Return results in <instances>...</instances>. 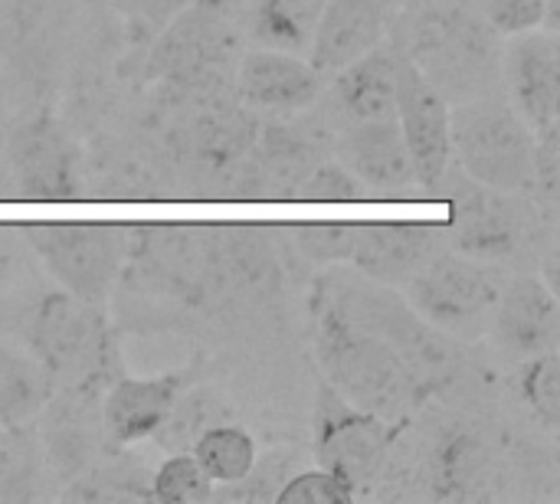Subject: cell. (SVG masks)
I'll return each mask as SVG.
<instances>
[{
	"label": "cell",
	"instance_id": "cell-1",
	"mask_svg": "<svg viewBox=\"0 0 560 504\" xmlns=\"http://www.w3.org/2000/svg\"><path fill=\"white\" fill-rule=\"evenodd\" d=\"M390 43L453 105L492 95L502 75V43L476 0H400Z\"/></svg>",
	"mask_w": 560,
	"mask_h": 504
},
{
	"label": "cell",
	"instance_id": "cell-2",
	"mask_svg": "<svg viewBox=\"0 0 560 504\" xmlns=\"http://www.w3.org/2000/svg\"><path fill=\"white\" fill-rule=\"evenodd\" d=\"M312 318L318 364L335 394L381 417H400L410 403H417L420 380L404 354L377 331L354 321L325 282L315 289Z\"/></svg>",
	"mask_w": 560,
	"mask_h": 504
},
{
	"label": "cell",
	"instance_id": "cell-3",
	"mask_svg": "<svg viewBox=\"0 0 560 504\" xmlns=\"http://www.w3.org/2000/svg\"><path fill=\"white\" fill-rule=\"evenodd\" d=\"M236 0H190L177 10L148 56V79L177 102L217 105L236 69Z\"/></svg>",
	"mask_w": 560,
	"mask_h": 504
},
{
	"label": "cell",
	"instance_id": "cell-4",
	"mask_svg": "<svg viewBox=\"0 0 560 504\" xmlns=\"http://www.w3.org/2000/svg\"><path fill=\"white\" fill-rule=\"evenodd\" d=\"M26 344L52 387L66 394H92L112 371V335L98 305L62 289L43 292L26 318Z\"/></svg>",
	"mask_w": 560,
	"mask_h": 504
},
{
	"label": "cell",
	"instance_id": "cell-5",
	"mask_svg": "<svg viewBox=\"0 0 560 504\" xmlns=\"http://www.w3.org/2000/svg\"><path fill=\"white\" fill-rule=\"evenodd\" d=\"M450 141L459 171L476 184L502 194L528 190L535 131L509 102L492 95L459 102L450 112Z\"/></svg>",
	"mask_w": 560,
	"mask_h": 504
},
{
	"label": "cell",
	"instance_id": "cell-6",
	"mask_svg": "<svg viewBox=\"0 0 560 504\" xmlns=\"http://www.w3.org/2000/svg\"><path fill=\"white\" fill-rule=\"evenodd\" d=\"M26 243L62 292L98 308L105 305L131 246L121 226L105 223H36L26 226Z\"/></svg>",
	"mask_w": 560,
	"mask_h": 504
},
{
	"label": "cell",
	"instance_id": "cell-7",
	"mask_svg": "<svg viewBox=\"0 0 560 504\" xmlns=\"http://www.w3.org/2000/svg\"><path fill=\"white\" fill-rule=\"evenodd\" d=\"M502 285V276L489 262L453 249H440L404 282L407 305L430 328L456 335L476 331L486 318H492Z\"/></svg>",
	"mask_w": 560,
	"mask_h": 504
},
{
	"label": "cell",
	"instance_id": "cell-8",
	"mask_svg": "<svg viewBox=\"0 0 560 504\" xmlns=\"http://www.w3.org/2000/svg\"><path fill=\"white\" fill-rule=\"evenodd\" d=\"M397 430L371 410L348 403L328 384L318 390L315 410V462L331 472L351 495L371 489L390 459Z\"/></svg>",
	"mask_w": 560,
	"mask_h": 504
},
{
	"label": "cell",
	"instance_id": "cell-9",
	"mask_svg": "<svg viewBox=\"0 0 560 504\" xmlns=\"http://www.w3.org/2000/svg\"><path fill=\"white\" fill-rule=\"evenodd\" d=\"M436 187H446L450 220L443 223V230L453 253L482 262H495L515 253L522 239V210L512 203V194L482 187L463 171H453V164Z\"/></svg>",
	"mask_w": 560,
	"mask_h": 504
},
{
	"label": "cell",
	"instance_id": "cell-10",
	"mask_svg": "<svg viewBox=\"0 0 560 504\" xmlns=\"http://www.w3.org/2000/svg\"><path fill=\"white\" fill-rule=\"evenodd\" d=\"M7 171L13 194L23 200L59 203L82 197L72 141L52 112H39L7 131Z\"/></svg>",
	"mask_w": 560,
	"mask_h": 504
},
{
	"label": "cell",
	"instance_id": "cell-11",
	"mask_svg": "<svg viewBox=\"0 0 560 504\" xmlns=\"http://www.w3.org/2000/svg\"><path fill=\"white\" fill-rule=\"evenodd\" d=\"M450 112L453 105L443 92L397 49V112L394 121L407 144L417 187L436 190L440 177L453 164V141H450Z\"/></svg>",
	"mask_w": 560,
	"mask_h": 504
},
{
	"label": "cell",
	"instance_id": "cell-12",
	"mask_svg": "<svg viewBox=\"0 0 560 504\" xmlns=\"http://www.w3.org/2000/svg\"><path fill=\"white\" fill-rule=\"evenodd\" d=\"M322 157H328V151L315 131L285 121L259 125L256 141L243 157L230 190L253 200H295L299 184Z\"/></svg>",
	"mask_w": 560,
	"mask_h": 504
},
{
	"label": "cell",
	"instance_id": "cell-13",
	"mask_svg": "<svg viewBox=\"0 0 560 504\" xmlns=\"http://www.w3.org/2000/svg\"><path fill=\"white\" fill-rule=\"evenodd\" d=\"M509 49H502V75L512 92V108L522 121L541 134L558 128L560 115V43L558 33L528 30L509 36Z\"/></svg>",
	"mask_w": 560,
	"mask_h": 504
},
{
	"label": "cell",
	"instance_id": "cell-14",
	"mask_svg": "<svg viewBox=\"0 0 560 504\" xmlns=\"http://www.w3.org/2000/svg\"><path fill=\"white\" fill-rule=\"evenodd\" d=\"M236 95L246 108L266 115H299L322 95V72L299 52L256 46L240 56Z\"/></svg>",
	"mask_w": 560,
	"mask_h": 504
},
{
	"label": "cell",
	"instance_id": "cell-15",
	"mask_svg": "<svg viewBox=\"0 0 560 504\" xmlns=\"http://www.w3.org/2000/svg\"><path fill=\"white\" fill-rule=\"evenodd\" d=\"M187 387L184 371H171L161 377H121L108 387L102 400V433L105 443L115 449L138 446L151 436H158Z\"/></svg>",
	"mask_w": 560,
	"mask_h": 504
},
{
	"label": "cell",
	"instance_id": "cell-16",
	"mask_svg": "<svg viewBox=\"0 0 560 504\" xmlns=\"http://www.w3.org/2000/svg\"><path fill=\"white\" fill-rule=\"evenodd\" d=\"M492 328L502 351L518 361H528L545 351H558V289H551L538 276H522L505 282L492 308Z\"/></svg>",
	"mask_w": 560,
	"mask_h": 504
},
{
	"label": "cell",
	"instance_id": "cell-17",
	"mask_svg": "<svg viewBox=\"0 0 560 504\" xmlns=\"http://www.w3.org/2000/svg\"><path fill=\"white\" fill-rule=\"evenodd\" d=\"M446 246L443 223H358L351 262L384 285H404Z\"/></svg>",
	"mask_w": 560,
	"mask_h": 504
},
{
	"label": "cell",
	"instance_id": "cell-18",
	"mask_svg": "<svg viewBox=\"0 0 560 504\" xmlns=\"http://www.w3.org/2000/svg\"><path fill=\"white\" fill-rule=\"evenodd\" d=\"M338 161L377 197V194H407L417 187V174L407 154V144L400 138V128L394 118L377 121H351L338 134Z\"/></svg>",
	"mask_w": 560,
	"mask_h": 504
},
{
	"label": "cell",
	"instance_id": "cell-19",
	"mask_svg": "<svg viewBox=\"0 0 560 504\" xmlns=\"http://www.w3.org/2000/svg\"><path fill=\"white\" fill-rule=\"evenodd\" d=\"M394 0H325L305 59L325 75L387 39Z\"/></svg>",
	"mask_w": 560,
	"mask_h": 504
},
{
	"label": "cell",
	"instance_id": "cell-20",
	"mask_svg": "<svg viewBox=\"0 0 560 504\" xmlns=\"http://www.w3.org/2000/svg\"><path fill=\"white\" fill-rule=\"evenodd\" d=\"M259 131V118L246 105L217 102L200 108V115L187 125V154L200 174L226 177V187L233 184L243 157L249 154Z\"/></svg>",
	"mask_w": 560,
	"mask_h": 504
},
{
	"label": "cell",
	"instance_id": "cell-21",
	"mask_svg": "<svg viewBox=\"0 0 560 504\" xmlns=\"http://www.w3.org/2000/svg\"><path fill=\"white\" fill-rule=\"evenodd\" d=\"M335 102L348 121L394 118L397 112V46L390 39L361 52L335 75Z\"/></svg>",
	"mask_w": 560,
	"mask_h": 504
},
{
	"label": "cell",
	"instance_id": "cell-22",
	"mask_svg": "<svg viewBox=\"0 0 560 504\" xmlns=\"http://www.w3.org/2000/svg\"><path fill=\"white\" fill-rule=\"evenodd\" d=\"M322 10L325 0H253L246 30L256 46L305 56Z\"/></svg>",
	"mask_w": 560,
	"mask_h": 504
},
{
	"label": "cell",
	"instance_id": "cell-23",
	"mask_svg": "<svg viewBox=\"0 0 560 504\" xmlns=\"http://www.w3.org/2000/svg\"><path fill=\"white\" fill-rule=\"evenodd\" d=\"M52 380L33 354L0 344V430L30 426L52 400Z\"/></svg>",
	"mask_w": 560,
	"mask_h": 504
},
{
	"label": "cell",
	"instance_id": "cell-24",
	"mask_svg": "<svg viewBox=\"0 0 560 504\" xmlns=\"http://www.w3.org/2000/svg\"><path fill=\"white\" fill-rule=\"evenodd\" d=\"M194 459L213 485H240L253 476L259 449L240 426H210L197 436Z\"/></svg>",
	"mask_w": 560,
	"mask_h": 504
},
{
	"label": "cell",
	"instance_id": "cell-25",
	"mask_svg": "<svg viewBox=\"0 0 560 504\" xmlns=\"http://www.w3.org/2000/svg\"><path fill=\"white\" fill-rule=\"evenodd\" d=\"M39 479V446L26 426L0 430V502H30Z\"/></svg>",
	"mask_w": 560,
	"mask_h": 504
},
{
	"label": "cell",
	"instance_id": "cell-26",
	"mask_svg": "<svg viewBox=\"0 0 560 504\" xmlns=\"http://www.w3.org/2000/svg\"><path fill=\"white\" fill-rule=\"evenodd\" d=\"M482 472V446L472 433H450L436 446L433 459V479H436V499H466L469 482Z\"/></svg>",
	"mask_w": 560,
	"mask_h": 504
},
{
	"label": "cell",
	"instance_id": "cell-27",
	"mask_svg": "<svg viewBox=\"0 0 560 504\" xmlns=\"http://www.w3.org/2000/svg\"><path fill=\"white\" fill-rule=\"evenodd\" d=\"M518 394L545 430L560 426V358L558 351H545L525 361L518 377Z\"/></svg>",
	"mask_w": 560,
	"mask_h": 504
},
{
	"label": "cell",
	"instance_id": "cell-28",
	"mask_svg": "<svg viewBox=\"0 0 560 504\" xmlns=\"http://www.w3.org/2000/svg\"><path fill=\"white\" fill-rule=\"evenodd\" d=\"M154 502L161 504H200L217 495L213 482L203 476L194 456H171L158 466L151 476V492Z\"/></svg>",
	"mask_w": 560,
	"mask_h": 504
},
{
	"label": "cell",
	"instance_id": "cell-29",
	"mask_svg": "<svg viewBox=\"0 0 560 504\" xmlns=\"http://www.w3.org/2000/svg\"><path fill=\"white\" fill-rule=\"evenodd\" d=\"M371 197L374 194L338 157H322L295 190V200L305 203H361Z\"/></svg>",
	"mask_w": 560,
	"mask_h": 504
},
{
	"label": "cell",
	"instance_id": "cell-30",
	"mask_svg": "<svg viewBox=\"0 0 560 504\" xmlns=\"http://www.w3.org/2000/svg\"><path fill=\"white\" fill-rule=\"evenodd\" d=\"M292 239L295 249L315 266L351 262L358 223H305V226H292Z\"/></svg>",
	"mask_w": 560,
	"mask_h": 504
},
{
	"label": "cell",
	"instance_id": "cell-31",
	"mask_svg": "<svg viewBox=\"0 0 560 504\" xmlns=\"http://www.w3.org/2000/svg\"><path fill=\"white\" fill-rule=\"evenodd\" d=\"M272 499L279 504H345L354 495L331 472L315 466L308 472H295L292 479H285V485Z\"/></svg>",
	"mask_w": 560,
	"mask_h": 504
},
{
	"label": "cell",
	"instance_id": "cell-32",
	"mask_svg": "<svg viewBox=\"0 0 560 504\" xmlns=\"http://www.w3.org/2000/svg\"><path fill=\"white\" fill-rule=\"evenodd\" d=\"M479 10L499 36H518L545 26L548 0H479Z\"/></svg>",
	"mask_w": 560,
	"mask_h": 504
},
{
	"label": "cell",
	"instance_id": "cell-33",
	"mask_svg": "<svg viewBox=\"0 0 560 504\" xmlns=\"http://www.w3.org/2000/svg\"><path fill=\"white\" fill-rule=\"evenodd\" d=\"M144 20H151V23H158V26H164L177 10H184L190 0H128Z\"/></svg>",
	"mask_w": 560,
	"mask_h": 504
},
{
	"label": "cell",
	"instance_id": "cell-34",
	"mask_svg": "<svg viewBox=\"0 0 560 504\" xmlns=\"http://www.w3.org/2000/svg\"><path fill=\"white\" fill-rule=\"evenodd\" d=\"M13 197V187H10V171H7V131L0 128V200Z\"/></svg>",
	"mask_w": 560,
	"mask_h": 504
},
{
	"label": "cell",
	"instance_id": "cell-35",
	"mask_svg": "<svg viewBox=\"0 0 560 504\" xmlns=\"http://www.w3.org/2000/svg\"><path fill=\"white\" fill-rule=\"evenodd\" d=\"M10 266H13V246H10V239L0 233V295H3V289H7V282H10Z\"/></svg>",
	"mask_w": 560,
	"mask_h": 504
}]
</instances>
